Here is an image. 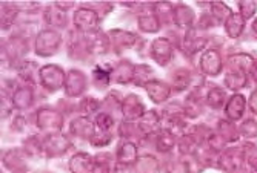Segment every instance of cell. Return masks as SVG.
Segmentation results:
<instances>
[{
    "instance_id": "1",
    "label": "cell",
    "mask_w": 257,
    "mask_h": 173,
    "mask_svg": "<svg viewBox=\"0 0 257 173\" xmlns=\"http://www.w3.org/2000/svg\"><path fill=\"white\" fill-rule=\"evenodd\" d=\"M39 77H40L42 84L50 90H57L59 88L65 86V82H66L65 72L59 66H53V64L43 66L39 70Z\"/></svg>"
},
{
    "instance_id": "2",
    "label": "cell",
    "mask_w": 257,
    "mask_h": 173,
    "mask_svg": "<svg viewBox=\"0 0 257 173\" xmlns=\"http://www.w3.org/2000/svg\"><path fill=\"white\" fill-rule=\"evenodd\" d=\"M60 44V36L54 31H43L39 34L36 42V51L39 56L48 57L57 51Z\"/></svg>"
},
{
    "instance_id": "3",
    "label": "cell",
    "mask_w": 257,
    "mask_h": 173,
    "mask_svg": "<svg viewBox=\"0 0 257 173\" xmlns=\"http://www.w3.org/2000/svg\"><path fill=\"white\" fill-rule=\"evenodd\" d=\"M151 56L159 64H162V66L168 64L173 57V48H171L170 42L167 38L154 40L151 44Z\"/></svg>"
},
{
    "instance_id": "4",
    "label": "cell",
    "mask_w": 257,
    "mask_h": 173,
    "mask_svg": "<svg viewBox=\"0 0 257 173\" xmlns=\"http://www.w3.org/2000/svg\"><path fill=\"white\" fill-rule=\"evenodd\" d=\"M74 23H76V28L80 31H94L97 28L99 17L92 10L80 8L74 14Z\"/></svg>"
},
{
    "instance_id": "5",
    "label": "cell",
    "mask_w": 257,
    "mask_h": 173,
    "mask_svg": "<svg viewBox=\"0 0 257 173\" xmlns=\"http://www.w3.org/2000/svg\"><path fill=\"white\" fill-rule=\"evenodd\" d=\"M85 86H86V78L80 70H69L66 74L65 89L68 95L71 96L80 95L85 90Z\"/></svg>"
},
{
    "instance_id": "6",
    "label": "cell",
    "mask_w": 257,
    "mask_h": 173,
    "mask_svg": "<svg viewBox=\"0 0 257 173\" xmlns=\"http://www.w3.org/2000/svg\"><path fill=\"white\" fill-rule=\"evenodd\" d=\"M200 66L202 70L208 76H217V74L222 70V58L220 54L217 51H206L202 58H200Z\"/></svg>"
},
{
    "instance_id": "7",
    "label": "cell",
    "mask_w": 257,
    "mask_h": 173,
    "mask_svg": "<svg viewBox=\"0 0 257 173\" xmlns=\"http://www.w3.org/2000/svg\"><path fill=\"white\" fill-rule=\"evenodd\" d=\"M145 88H147V92H148V95L151 96V100L154 103H163L165 100H168V96L171 94V89H170L168 84L157 82V80L148 82L145 84Z\"/></svg>"
},
{
    "instance_id": "8",
    "label": "cell",
    "mask_w": 257,
    "mask_h": 173,
    "mask_svg": "<svg viewBox=\"0 0 257 173\" xmlns=\"http://www.w3.org/2000/svg\"><path fill=\"white\" fill-rule=\"evenodd\" d=\"M243 110H245V96L243 95L231 96L226 103V108H225L226 116L232 121H236L243 115Z\"/></svg>"
},
{
    "instance_id": "9",
    "label": "cell",
    "mask_w": 257,
    "mask_h": 173,
    "mask_svg": "<svg viewBox=\"0 0 257 173\" xmlns=\"http://www.w3.org/2000/svg\"><path fill=\"white\" fill-rule=\"evenodd\" d=\"M94 162H92L91 156L86 154L76 155L71 162H69V168L73 173H94Z\"/></svg>"
},
{
    "instance_id": "10",
    "label": "cell",
    "mask_w": 257,
    "mask_h": 173,
    "mask_svg": "<svg viewBox=\"0 0 257 173\" xmlns=\"http://www.w3.org/2000/svg\"><path fill=\"white\" fill-rule=\"evenodd\" d=\"M243 26H245V18L239 14H231L229 18L225 22V30H226V34L231 37V38H237L242 31H243Z\"/></svg>"
},
{
    "instance_id": "11",
    "label": "cell",
    "mask_w": 257,
    "mask_h": 173,
    "mask_svg": "<svg viewBox=\"0 0 257 173\" xmlns=\"http://www.w3.org/2000/svg\"><path fill=\"white\" fill-rule=\"evenodd\" d=\"M123 114H125V118L136 120L144 114V104L139 102L137 96L130 95L125 102V106H123Z\"/></svg>"
},
{
    "instance_id": "12",
    "label": "cell",
    "mask_w": 257,
    "mask_h": 173,
    "mask_svg": "<svg viewBox=\"0 0 257 173\" xmlns=\"http://www.w3.org/2000/svg\"><path fill=\"white\" fill-rule=\"evenodd\" d=\"M228 63L234 68L236 70L239 72H246V70H251L254 69V58L251 56H246V54H237V56H231L228 58Z\"/></svg>"
},
{
    "instance_id": "13",
    "label": "cell",
    "mask_w": 257,
    "mask_h": 173,
    "mask_svg": "<svg viewBox=\"0 0 257 173\" xmlns=\"http://www.w3.org/2000/svg\"><path fill=\"white\" fill-rule=\"evenodd\" d=\"M60 122H62L60 115H57V114H54L51 110H42L39 114V126H42L43 129H46V128H56V129H59Z\"/></svg>"
},
{
    "instance_id": "14",
    "label": "cell",
    "mask_w": 257,
    "mask_h": 173,
    "mask_svg": "<svg viewBox=\"0 0 257 173\" xmlns=\"http://www.w3.org/2000/svg\"><path fill=\"white\" fill-rule=\"evenodd\" d=\"M225 84H226V88H229L232 90H237V89L243 88L246 84V76H245V72H239V70L229 72L228 76L225 77Z\"/></svg>"
},
{
    "instance_id": "15",
    "label": "cell",
    "mask_w": 257,
    "mask_h": 173,
    "mask_svg": "<svg viewBox=\"0 0 257 173\" xmlns=\"http://www.w3.org/2000/svg\"><path fill=\"white\" fill-rule=\"evenodd\" d=\"M31 102H33V92L28 88H22V89L16 90L14 98H13L14 106H17L19 109H23V108L30 106Z\"/></svg>"
},
{
    "instance_id": "16",
    "label": "cell",
    "mask_w": 257,
    "mask_h": 173,
    "mask_svg": "<svg viewBox=\"0 0 257 173\" xmlns=\"http://www.w3.org/2000/svg\"><path fill=\"white\" fill-rule=\"evenodd\" d=\"M117 160L119 162H134L137 161V149H136V146L131 144V142H125L122 147H120V150H119V155H117Z\"/></svg>"
},
{
    "instance_id": "17",
    "label": "cell",
    "mask_w": 257,
    "mask_h": 173,
    "mask_svg": "<svg viewBox=\"0 0 257 173\" xmlns=\"http://www.w3.org/2000/svg\"><path fill=\"white\" fill-rule=\"evenodd\" d=\"M73 134L82 136V138H89L92 134V126L91 121L88 118H79L77 121H74V124L71 126Z\"/></svg>"
},
{
    "instance_id": "18",
    "label": "cell",
    "mask_w": 257,
    "mask_h": 173,
    "mask_svg": "<svg viewBox=\"0 0 257 173\" xmlns=\"http://www.w3.org/2000/svg\"><path fill=\"white\" fill-rule=\"evenodd\" d=\"M106 46H108V42L103 37V34L94 32V34L89 36V38H88V48L91 49L92 52H105L106 51Z\"/></svg>"
},
{
    "instance_id": "19",
    "label": "cell",
    "mask_w": 257,
    "mask_h": 173,
    "mask_svg": "<svg viewBox=\"0 0 257 173\" xmlns=\"http://www.w3.org/2000/svg\"><path fill=\"white\" fill-rule=\"evenodd\" d=\"M174 20L177 22L179 26H188L193 20V11L190 8H186L183 5H179L176 8V14H174Z\"/></svg>"
},
{
    "instance_id": "20",
    "label": "cell",
    "mask_w": 257,
    "mask_h": 173,
    "mask_svg": "<svg viewBox=\"0 0 257 173\" xmlns=\"http://www.w3.org/2000/svg\"><path fill=\"white\" fill-rule=\"evenodd\" d=\"M139 26L147 32H156L160 28V23L156 16H140L139 17Z\"/></svg>"
},
{
    "instance_id": "21",
    "label": "cell",
    "mask_w": 257,
    "mask_h": 173,
    "mask_svg": "<svg viewBox=\"0 0 257 173\" xmlns=\"http://www.w3.org/2000/svg\"><path fill=\"white\" fill-rule=\"evenodd\" d=\"M157 162L153 156H144L137 160V172L139 173H157Z\"/></svg>"
},
{
    "instance_id": "22",
    "label": "cell",
    "mask_w": 257,
    "mask_h": 173,
    "mask_svg": "<svg viewBox=\"0 0 257 173\" xmlns=\"http://www.w3.org/2000/svg\"><path fill=\"white\" fill-rule=\"evenodd\" d=\"M208 103L211 108L217 109L220 106H223L225 103V92L220 88H213L208 92Z\"/></svg>"
},
{
    "instance_id": "23",
    "label": "cell",
    "mask_w": 257,
    "mask_h": 173,
    "mask_svg": "<svg viewBox=\"0 0 257 173\" xmlns=\"http://www.w3.org/2000/svg\"><path fill=\"white\" fill-rule=\"evenodd\" d=\"M211 11H213V16L216 17V18H219V20H228L229 18V16L232 14L231 11H229V8L225 5V4H222V2H214L213 5H211Z\"/></svg>"
},
{
    "instance_id": "24",
    "label": "cell",
    "mask_w": 257,
    "mask_h": 173,
    "mask_svg": "<svg viewBox=\"0 0 257 173\" xmlns=\"http://www.w3.org/2000/svg\"><path fill=\"white\" fill-rule=\"evenodd\" d=\"M239 8H240V16L246 20V18H249V17L254 16L257 5L254 2H240L239 4Z\"/></svg>"
},
{
    "instance_id": "25",
    "label": "cell",
    "mask_w": 257,
    "mask_h": 173,
    "mask_svg": "<svg viewBox=\"0 0 257 173\" xmlns=\"http://www.w3.org/2000/svg\"><path fill=\"white\" fill-rule=\"evenodd\" d=\"M242 134L248 138H254L257 136V122L252 121V120H248L243 122V126H242Z\"/></svg>"
},
{
    "instance_id": "26",
    "label": "cell",
    "mask_w": 257,
    "mask_h": 173,
    "mask_svg": "<svg viewBox=\"0 0 257 173\" xmlns=\"http://www.w3.org/2000/svg\"><path fill=\"white\" fill-rule=\"evenodd\" d=\"M245 156L248 162L254 167H257V147L252 144H245Z\"/></svg>"
},
{
    "instance_id": "27",
    "label": "cell",
    "mask_w": 257,
    "mask_h": 173,
    "mask_svg": "<svg viewBox=\"0 0 257 173\" xmlns=\"http://www.w3.org/2000/svg\"><path fill=\"white\" fill-rule=\"evenodd\" d=\"M174 146V136L167 134V135H162L159 138V150H170L171 147Z\"/></svg>"
},
{
    "instance_id": "28",
    "label": "cell",
    "mask_w": 257,
    "mask_h": 173,
    "mask_svg": "<svg viewBox=\"0 0 257 173\" xmlns=\"http://www.w3.org/2000/svg\"><path fill=\"white\" fill-rule=\"evenodd\" d=\"M97 126H99V129H102V130H108V129L112 126V118H111L109 115H106V114L99 115V116H97Z\"/></svg>"
},
{
    "instance_id": "29",
    "label": "cell",
    "mask_w": 257,
    "mask_h": 173,
    "mask_svg": "<svg viewBox=\"0 0 257 173\" xmlns=\"http://www.w3.org/2000/svg\"><path fill=\"white\" fill-rule=\"evenodd\" d=\"M94 78H96V80H103V84H106L108 80H109V72L103 70L102 68H97V69L94 70Z\"/></svg>"
},
{
    "instance_id": "30",
    "label": "cell",
    "mask_w": 257,
    "mask_h": 173,
    "mask_svg": "<svg viewBox=\"0 0 257 173\" xmlns=\"http://www.w3.org/2000/svg\"><path fill=\"white\" fill-rule=\"evenodd\" d=\"M249 108L254 114H257V90H254L249 98Z\"/></svg>"
},
{
    "instance_id": "31",
    "label": "cell",
    "mask_w": 257,
    "mask_h": 173,
    "mask_svg": "<svg viewBox=\"0 0 257 173\" xmlns=\"http://www.w3.org/2000/svg\"><path fill=\"white\" fill-rule=\"evenodd\" d=\"M94 173H109L108 166L105 164V166L102 167L100 164H96V166H94Z\"/></svg>"
},
{
    "instance_id": "32",
    "label": "cell",
    "mask_w": 257,
    "mask_h": 173,
    "mask_svg": "<svg viewBox=\"0 0 257 173\" xmlns=\"http://www.w3.org/2000/svg\"><path fill=\"white\" fill-rule=\"evenodd\" d=\"M252 74H254V80L257 82V62H255V64H254V69H252Z\"/></svg>"
},
{
    "instance_id": "33",
    "label": "cell",
    "mask_w": 257,
    "mask_h": 173,
    "mask_svg": "<svg viewBox=\"0 0 257 173\" xmlns=\"http://www.w3.org/2000/svg\"><path fill=\"white\" fill-rule=\"evenodd\" d=\"M252 30L257 32V18H255V20H254V23H252Z\"/></svg>"
}]
</instances>
